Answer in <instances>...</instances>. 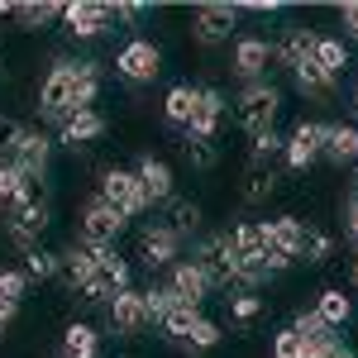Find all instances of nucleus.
I'll return each instance as SVG.
<instances>
[{"label":"nucleus","instance_id":"obj_51","mask_svg":"<svg viewBox=\"0 0 358 358\" xmlns=\"http://www.w3.org/2000/svg\"><path fill=\"white\" fill-rule=\"evenodd\" d=\"M354 196H358V182H354Z\"/></svg>","mask_w":358,"mask_h":358},{"label":"nucleus","instance_id":"obj_21","mask_svg":"<svg viewBox=\"0 0 358 358\" xmlns=\"http://www.w3.org/2000/svg\"><path fill=\"white\" fill-rule=\"evenodd\" d=\"M163 224L182 239V244H196V239H201V229H206V210H201V201L172 196V201H167V220Z\"/></svg>","mask_w":358,"mask_h":358},{"label":"nucleus","instance_id":"obj_22","mask_svg":"<svg viewBox=\"0 0 358 358\" xmlns=\"http://www.w3.org/2000/svg\"><path fill=\"white\" fill-rule=\"evenodd\" d=\"M263 234H268V248H273V253H282V258H292V263H296L306 220H301V215H273V220H263Z\"/></svg>","mask_w":358,"mask_h":358},{"label":"nucleus","instance_id":"obj_24","mask_svg":"<svg viewBox=\"0 0 358 358\" xmlns=\"http://www.w3.org/2000/svg\"><path fill=\"white\" fill-rule=\"evenodd\" d=\"M229 253L234 263H263L268 253V234H263V220H244L229 229Z\"/></svg>","mask_w":358,"mask_h":358},{"label":"nucleus","instance_id":"obj_37","mask_svg":"<svg viewBox=\"0 0 358 358\" xmlns=\"http://www.w3.org/2000/svg\"><path fill=\"white\" fill-rule=\"evenodd\" d=\"M24 277L29 282H48V277H57V253L53 248H29L24 253Z\"/></svg>","mask_w":358,"mask_h":358},{"label":"nucleus","instance_id":"obj_11","mask_svg":"<svg viewBox=\"0 0 358 358\" xmlns=\"http://www.w3.org/2000/svg\"><path fill=\"white\" fill-rule=\"evenodd\" d=\"M62 24H67L72 38L91 43V38H101L115 24V5H106V0H72V5H62Z\"/></svg>","mask_w":358,"mask_h":358},{"label":"nucleus","instance_id":"obj_1","mask_svg":"<svg viewBox=\"0 0 358 358\" xmlns=\"http://www.w3.org/2000/svg\"><path fill=\"white\" fill-rule=\"evenodd\" d=\"M48 224H53L48 182H29L24 196H20V206L5 210V234H10V244L20 248V253H29V248H38V239H43Z\"/></svg>","mask_w":358,"mask_h":358},{"label":"nucleus","instance_id":"obj_45","mask_svg":"<svg viewBox=\"0 0 358 358\" xmlns=\"http://www.w3.org/2000/svg\"><path fill=\"white\" fill-rule=\"evenodd\" d=\"M339 220H344V239H349V244H358V196H344Z\"/></svg>","mask_w":358,"mask_h":358},{"label":"nucleus","instance_id":"obj_15","mask_svg":"<svg viewBox=\"0 0 358 358\" xmlns=\"http://www.w3.org/2000/svg\"><path fill=\"white\" fill-rule=\"evenodd\" d=\"M106 315H110V330L115 334H143L153 320H148V306H143V292L138 287H129V292H120L110 306H106Z\"/></svg>","mask_w":358,"mask_h":358},{"label":"nucleus","instance_id":"obj_30","mask_svg":"<svg viewBox=\"0 0 358 358\" xmlns=\"http://www.w3.org/2000/svg\"><path fill=\"white\" fill-rule=\"evenodd\" d=\"M96 349H101V334L91 330L86 320L62 330V358H96Z\"/></svg>","mask_w":358,"mask_h":358},{"label":"nucleus","instance_id":"obj_49","mask_svg":"<svg viewBox=\"0 0 358 358\" xmlns=\"http://www.w3.org/2000/svg\"><path fill=\"white\" fill-rule=\"evenodd\" d=\"M349 106H354V120H358V82H354V96H349Z\"/></svg>","mask_w":358,"mask_h":358},{"label":"nucleus","instance_id":"obj_40","mask_svg":"<svg viewBox=\"0 0 358 358\" xmlns=\"http://www.w3.org/2000/svg\"><path fill=\"white\" fill-rule=\"evenodd\" d=\"M282 148H287V138L277 134V129H268V134H258V138H253V148H248V163L273 167L277 158H282Z\"/></svg>","mask_w":358,"mask_h":358},{"label":"nucleus","instance_id":"obj_10","mask_svg":"<svg viewBox=\"0 0 358 358\" xmlns=\"http://www.w3.org/2000/svg\"><path fill=\"white\" fill-rule=\"evenodd\" d=\"M320 158H325V124L320 120H296V129L287 134V148H282V163L292 172H310Z\"/></svg>","mask_w":358,"mask_h":358},{"label":"nucleus","instance_id":"obj_39","mask_svg":"<svg viewBox=\"0 0 358 358\" xmlns=\"http://www.w3.org/2000/svg\"><path fill=\"white\" fill-rule=\"evenodd\" d=\"M292 330L301 334V344H325V339H334V330L315 315V310H296V320H292Z\"/></svg>","mask_w":358,"mask_h":358},{"label":"nucleus","instance_id":"obj_6","mask_svg":"<svg viewBox=\"0 0 358 358\" xmlns=\"http://www.w3.org/2000/svg\"><path fill=\"white\" fill-rule=\"evenodd\" d=\"M72 110V57H53V67H48V77L38 86V120H48V124H62Z\"/></svg>","mask_w":358,"mask_h":358},{"label":"nucleus","instance_id":"obj_23","mask_svg":"<svg viewBox=\"0 0 358 358\" xmlns=\"http://www.w3.org/2000/svg\"><path fill=\"white\" fill-rule=\"evenodd\" d=\"M277 167H263V163H248L244 167V177H239V201L244 206H268L277 196Z\"/></svg>","mask_w":358,"mask_h":358},{"label":"nucleus","instance_id":"obj_43","mask_svg":"<svg viewBox=\"0 0 358 358\" xmlns=\"http://www.w3.org/2000/svg\"><path fill=\"white\" fill-rule=\"evenodd\" d=\"M20 134H24V124H20V120H10V115H0V163H15Z\"/></svg>","mask_w":358,"mask_h":358},{"label":"nucleus","instance_id":"obj_14","mask_svg":"<svg viewBox=\"0 0 358 358\" xmlns=\"http://www.w3.org/2000/svg\"><path fill=\"white\" fill-rule=\"evenodd\" d=\"M224 115H229V101H224L220 86H196V110H192V124H187V134L196 138H215L224 124Z\"/></svg>","mask_w":358,"mask_h":358},{"label":"nucleus","instance_id":"obj_38","mask_svg":"<svg viewBox=\"0 0 358 358\" xmlns=\"http://www.w3.org/2000/svg\"><path fill=\"white\" fill-rule=\"evenodd\" d=\"M229 301V320L234 325H253L258 315H263V296L258 292H234V296H224Z\"/></svg>","mask_w":358,"mask_h":358},{"label":"nucleus","instance_id":"obj_8","mask_svg":"<svg viewBox=\"0 0 358 358\" xmlns=\"http://www.w3.org/2000/svg\"><path fill=\"white\" fill-rule=\"evenodd\" d=\"M234 24H239V5L210 0V5H196V15H192V38L201 43V48H220V43H229Z\"/></svg>","mask_w":358,"mask_h":358},{"label":"nucleus","instance_id":"obj_35","mask_svg":"<svg viewBox=\"0 0 358 358\" xmlns=\"http://www.w3.org/2000/svg\"><path fill=\"white\" fill-rule=\"evenodd\" d=\"M196 320H201V310H196V306H187V301H177V306H172V310L163 315V320H158V325H163V334L172 339V344H182V339H187V330H192Z\"/></svg>","mask_w":358,"mask_h":358},{"label":"nucleus","instance_id":"obj_5","mask_svg":"<svg viewBox=\"0 0 358 358\" xmlns=\"http://www.w3.org/2000/svg\"><path fill=\"white\" fill-rule=\"evenodd\" d=\"M124 215L120 210H110L101 196H91V201H82V210H77V234H82V244L91 248H115V239L124 234Z\"/></svg>","mask_w":358,"mask_h":358},{"label":"nucleus","instance_id":"obj_19","mask_svg":"<svg viewBox=\"0 0 358 358\" xmlns=\"http://www.w3.org/2000/svg\"><path fill=\"white\" fill-rule=\"evenodd\" d=\"M134 177H138V192H143L148 206H167V201H172V167H167L163 158L143 153L138 167H134Z\"/></svg>","mask_w":358,"mask_h":358},{"label":"nucleus","instance_id":"obj_2","mask_svg":"<svg viewBox=\"0 0 358 358\" xmlns=\"http://www.w3.org/2000/svg\"><path fill=\"white\" fill-rule=\"evenodd\" d=\"M277 110H282V91L273 82H253L239 91V101H234V120H239V129L248 138L268 134L277 124Z\"/></svg>","mask_w":358,"mask_h":358},{"label":"nucleus","instance_id":"obj_47","mask_svg":"<svg viewBox=\"0 0 358 358\" xmlns=\"http://www.w3.org/2000/svg\"><path fill=\"white\" fill-rule=\"evenodd\" d=\"M339 20H344V29H349V38H358V0L339 5Z\"/></svg>","mask_w":358,"mask_h":358},{"label":"nucleus","instance_id":"obj_12","mask_svg":"<svg viewBox=\"0 0 358 358\" xmlns=\"http://www.w3.org/2000/svg\"><path fill=\"white\" fill-rule=\"evenodd\" d=\"M182 239H177V234H172V229H167L163 220L158 224H143V229H138V258H143V268H148V273H158V268H172V263H177V258H182Z\"/></svg>","mask_w":358,"mask_h":358},{"label":"nucleus","instance_id":"obj_26","mask_svg":"<svg viewBox=\"0 0 358 358\" xmlns=\"http://www.w3.org/2000/svg\"><path fill=\"white\" fill-rule=\"evenodd\" d=\"M292 86L301 91L306 101H330L334 86H339V77H330V72H320L315 62H301L296 72H292Z\"/></svg>","mask_w":358,"mask_h":358},{"label":"nucleus","instance_id":"obj_25","mask_svg":"<svg viewBox=\"0 0 358 358\" xmlns=\"http://www.w3.org/2000/svg\"><path fill=\"white\" fill-rule=\"evenodd\" d=\"M325 163H334V167L358 163V129L354 124H325Z\"/></svg>","mask_w":358,"mask_h":358},{"label":"nucleus","instance_id":"obj_20","mask_svg":"<svg viewBox=\"0 0 358 358\" xmlns=\"http://www.w3.org/2000/svg\"><path fill=\"white\" fill-rule=\"evenodd\" d=\"M167 287L177 292V301L196 306V310H201V301H206V296L215 292V287H210V277L201 273L192 258H177V263H172V277H167Z\"/></svg>","mask_w":358,"mask_h":358},{"label":"nucleus","instance_id":"obj_17","mask_svg":"<svg viewBox=\"0 0 358 358\" xmlns=\"http://www.w3.org/2000/svg\"><path fill=\"white\" fill-rule=\"evenodd\" d=\"M106 115L101 110H77V115H67L62 120V134H57V143L62 148H72V153H82V148H91L96 138H106Z\"/></svg>","mask_w":358,"mask_h":358},{"label":"nucleus","instance_id":"obj_32","mask_svg":"<svg viewBox=\"0 0 358 358\" xmlns=\"http://www.w3.org/2000/svg\"><path fill=\"white\" fill-rule=\"evenodd\" d=\"M182 158H187L192 172H215V167H220V148H215V138L187 134V138H182Z\"/></svg>","mask_w":358,"mask_h":358},{"label":"nucleus","instance_id":"obj_18","mask_svg":"<svg viewBox=\"0 0 358 358\" xmlns=\"http://www.w3.org/2000/svg\"><path fill=\"white\" fill-rule=\"evenodd\" d=\"M315 38H320L315 29H306V24H287V29H282V38L273 43V57L282 62V67H287V72H296L301 62H310V57H315Z\"/></svg>","mask_w":358,"mask_h":358},{"label":"nucleus","instance_id":"obj_41","mask_svg":"<svg viewBox=\"0 0 358 358\" xmlns=\"http://www.w3.org/2000/svg\"><path fill=\"white\" fill-rule=\"evenodd\" d=\"M24 296H29V277H24V268H0V301L24 306Z\"/></svg>","mask_w":358,"mask_h":358},{"label":"nucleus","instance_id":"obj_28","mask_svg":"<svg viewBox=\"0 0 358 358\" xmlns=\"http://www.w3.org/2000/svg\"><path fill=\"white\" fill-rule=\"evenodd\" d=\"M192 110H196V86L177 82L172 91L163 96V120L172 124V129H182L187 134V124H192Z\"/></svg>","mask_w":358,"mask_h":358},{"label":"nucleus","instance_id":"obj_44","mask_svg":"<svg viewBox=\"0 0 358 358\" xmlns=\"http://www.w3.org/2000/svg\"><path fill=\"white\" fill-rule=\"evenodd\" d=\"M306 354V344H301V334L292 330V325H287V330L277 334L273 339V358H301Z\"/></svg>","mask_w":358,"mask_h":358},{"label":"nucleus","instance_id":"obj_9","mask_svg":"<svg viewBox=\"0 0 358 358\" xmlns=\"http://www.w3.org/2000/svg\"><path fill=\"white\" fill-rule=\"evenodd\" d=\"M273 43L268 38H258V34H244V38H234V53H229V72L239 77L244 86L253 82H268V72H273Z\"/></svg>","mask_w":358,"mask_h":358},{"label":"nucleus","instance_id":"obj_3","mask_svg":"<svg viewBox=\"0 0 358 358\" xmlns=\"http://www.w3.org/2000/svg\"><path fill=\"white\" fill-rule=\"evenodd\" d=\"M134 287V273H129V263L115 253V248H96V273L91 282L82 287V301L91 306H110L120 292H129Z\"/></svg>","mask_w":358,"mask_h":358},{"label":"nucleus","instance_id":"obj_34","mask_svg":"<svg viewBox=\"0 0 358 358\" xmlns=\"http://www.w3.org/2000/svg\"><path fill=\"white\" fill-rule=\"evenodd\" d=\"M220 339H224V334H220V325L201 315V320H196L192 330H187V339H182L177 349H187V354H210V349H220Z\"/></svg>","mask_w":358,"mask_h":358},{"label":"nucleus","instance_id":"obj_50","mask_svg":"<svg viewBox=\"0 0 358 358\" xmlns=\"http://www.w3.org/2000/svg\"><path fill=\"white\" fill-rule=\"evenodd\" d=\"M354 287H358V253H354Z\"/></svg>","mask_w":358,"mask_h":358},{"label":"nucleus","instance_id":"obj_29","mask_svg":"<svg viewBox=\"0 0 358 358\" xmlns=\"http://www.w3.org/2000/svg\"><path fill=\"white\" fill-rule=\"evenodd\" d=\"M334 258V234H325L320 224L306 220V234H301V253H296V263H306V268H325Z\"/></svg>","mask_w":358,"mask_h":358},{"label":"nucleus","instance_id":"obj_36","mask_svg":"<svg viewBox=\"0 0 358 358\" xmlns=\"http://www.w3.org/2000/svg\"><path fill=\"white\" fill-rule=\"evenodd\" d=\"M24 187H29V177L20 172V167H15V163H0V215L20 206V196H24Z\"/></svg>","mask_w":358,"mask_h":358},{"label":"nucleus","instance_id":"obj_7","mask_svg":"<svg viewBox=\"0 0 358 358\" xmlns=\"http://www.w3.org/2000/svg\"><path fill=\"white\" fill-rule=\"evenodd\" d=\"M96 196H101L110 210H120L124 220H134V215L148 210V201H143V192H138V177L129 172V167H106V172H101V192Z\"/></svg>","mask_w":358,"mask_h":358},{"label":"nucleus","instance_id":"obj_16","mask_svg":"<svg viewBox=\"0 0 358 358\" xmlns=\"http://www.w3.org/2000/svg\"><path fill=\"white\" fill-rule=\"evenodd\" d=\"M96 273V248L82 244V239H72V244L57 253V282L67 287V292H82L86 282Z\"/></svg>","mask_w":358,"mask_h":358},{"label":"nucleus","instance_id":"obj_48","mask_svg":"<svg viewBox=\"0 0 358 358\" xmlns=\"http://www.w3.org/2000/svg\"><path fill=\"white\" fill-rule=\"evenodd\" d=\"M15 315H20V306H10V301H0V334L15 325Z\"/></svg>","mask_w":358,"mask_h":358},{"label":"nucleus","instance_id":"obj_4","mask_svg":"<svg viewBox=\"0 0 358 358\" xmlns=\"http://www.w3.org/2000/svg\"><path fill=\"white\" fill-rule=\"evenodd\" d=\"M163 72V48L153 38H129L120 53H115V77L124 86H148Z\"/></svg>","mask_w":358,"mask_h":358},{"label":"nucleus","instance_id":"obj_31","mask_svg":"<svg viewBox=\"0 0 358 358\" xmlns=\"http://www.w3.org/2000/svg\"><path fill=\"white\" fill-rule=\"evenodd\" d=\"M320 72H330V77H339L344 67H349V43L344 38H330V34H320L315 38V57H310Z\"/></svg>","mask_w":358,"mask_h":358},{"label":"nucleus","instance_id":"obj_27","mask_svg":"<svg viewBox=\"0 0 358 358\" xmlns=\"http://www.w3.org/2000/svg\"><path fill=\"white\" fill-rule=\"evenodd\" d=\"M310 310H315V315H320L330 330H344V325L354 320V301H349L339 287H325V292L315 296V306H310Z\"/></svg>","mask_w":358,"mask_h":358},{"label":"nucleus","instance_id":"obj_42","mask_svg":"<svg viewBox=\"0 0 358 358\" xmlns=\"http://www.w3.org/2000/svg\"><path fill=\"white\" fill-rule=\"evenodd\" d=\"M143 306H148V320H163L167 310L177 306V292H172L167 282H153V287L143 292Z\"/></svg>","mask_w":358,"mask_h":358},{"label":"nucleus","instance_id":"obj_46","mask_svg":"<svg viewBox=\"0 0 358 358\" xmlns=\"http://www.w3.org/2000/svg\"><path fill=\"white\" fill-rule=\"evenodd\" d=\"M148 15V5H138V0H124V5H115V24L124 20V24H134V20H143Z\"/></svg>","mask_w":358,"mask_h":358},{"label":"nucleus","instance_id":"obj_33","mask_svg":"<svg viewBox=\"0 0 358 358\" xmlns=\"http://www.w3.org/2000/svg\"><path fill=\"white\" fill-rule=\"evenodd\" d=\"M15 20H20V29H43L62 20V5L57 0H29V5H15Z\"/></svg>","mask_w":358,"mask_h":358},{"label":"nucleus","instance_id":"obj_13","mask_svg":"<svg viewBox=\"0 0 358 358\" xmlns=\"http://www.w3.org/2000/svg\"><path fill=\"white\" fill-rule=\"evenodd\" d=\"M53 138L43 129H24L20 134V148H15V167L24 172L29 182H48V167H53Z\"/></svg>","mask_w":358,"mask_h":358}]
</instances>
